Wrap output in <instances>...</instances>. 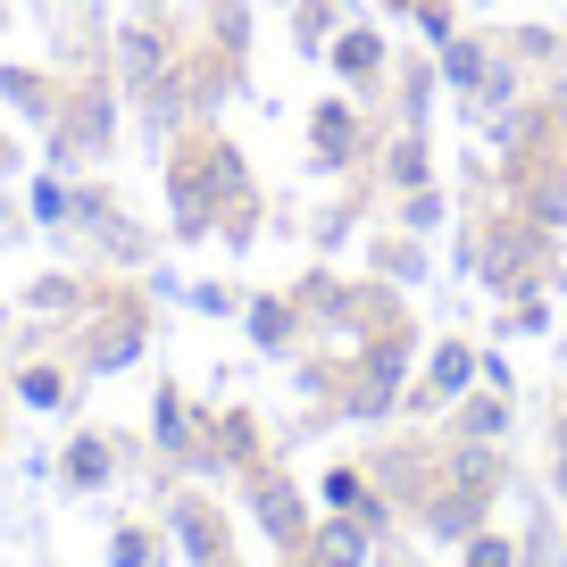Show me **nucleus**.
<instances>
[{"instance_id":"1","label":"nucleus","mask_w":567,"mask_h":567,"mask_svg":"<svg viewBox=\"0 0 567 567\" xmlns=\"http://www.w3.org/2000/svg\"><path fill=\"white\" fill-rule=\"evenodd\" d=\"M250 200V167L226 134H184L176 159H167V209H176V243L217 234V217Z\"/></svg>"},{"instance_id":"2","label":"nucleus","mask_w":567,"mask_h":567,"mask_svg":"<svg viewBox=\"0 0 567 567\" xmlns=\"http://www.w3.org/2000/svg\"><path fill=\"white\" fill-rule=\"evenodd\" d=\"M451 259L476 267L501 301H509V292H550V284H559V234H543L517 209H501V217H484V226H467L460 243H451Z\"/></svg>"},{"instance_id":"3","label":"nucleus","mask_w":567,"mask_h":567,"mask_svg":"<svg viewBox=\"0 0 567 567\" xmlns=\"http://www.w3.org/2000/svg\"><path fill=\"white\" fill-rule=\"evenodd\" d=\"M375 142H384V125L359 109L351 84L309 109V167H318V176H359V167L375 159Z\"/></svg>"},{"instance_id":"4","label":"nucleus","mask_w":567,"mask_h":567,"mask_svg":"<svg viewBox=\"0 0 567 567\" xmlns=\"http://www.w3.org/2000/svg\"><path fill=\"white\" fill-rule=\"evenodd\" d=\"M368 484L392 501V517H417L443 484V434H401V443L368 451Z\"/></svg>"},{"instance_id":"5","label":"nucleus","mask_w":567,"mask_h":567,"mask_svg":"<svg viewBox=\"0 0 567 567\" xmlns=\"http://www.w3.org/2000/svg\"><path fill=\"white\" fill-rule=\"evenodd\" d=\"M243 493H250V526L267 534V550H284V559H292V550L309 543V526H318V517H309V493L292 476H284L276 460H259L243 476Z\"/></svg>"},{"instance_id":"6","label":"nucleus","mask_w":567,"mask_h":567,"mask_svg":"<svg viewBox=\"0 0 567 567\" xmlns=\"http://www.w3.org/2000/svg\"><path fill=\"white\" fill-rule=\"evenodd\" d=\"M501 493H509V484H476V476H451V467H443L434 501L417 509V534H425V543H467V534L493 526V501Z\"/></svg>"},{"instance_id":"7","label":"nucleus","mask_w":567,"mask_h":567,"mask_svg":"<svg viewBox=\"0 0 567 567\" xmlns=\"http://www.w3.org/2000/svg\"><path fill=\"white\" fill-rule=\"evenodd\" d=\"M467 384H484V351L460 342V334H443L434 351H425V375L401 392V409H409V417H434V409H451Z\"/></svg>"},{"instance_id":"8","label":"nucleus","mask_w":567,"mask_h":567,"mask_svg":"<svg viewBox=\"0 0 567 567\" xmlns=\"http://www.w3.org/2000/svg\"><path fill=\"white\" fill-rule=\"evenodd\" d=\"M142 342H151V318H142V301H101L84 326V368L92 375H117L142 359Z\"/></svg>"},{"instance_id":"9","label":"nucleus","mask_w":567,"mask_h":567,"mask_svg":"<svg viewBox=\"0 0 567 567\" xmlns=\"http://www.w3.org/2000/svg\"><path fill=\"white\" fill-rule=\"evenodd\" d=\"M167 534L184 543L193 567H243L234 559V526H226V509H217L209 493H176L167 501Z\"/></svg>"},{"instance_id":"10","label":"nucleus","mask_w":567,"mask_h":567,"mask_svg":"<svg viewBox=\"0 0 567 567\" xmlns=\"http://www.w3.org/2000/svg\"><path fill=\"white\" fill-rule=\"evenodd\" d=\"M151 434H159V451H167V460H184L193 476H217V460H209V417L184 401V384H159V392H151Z\"/></svg>"},{"instance_id":"11","label":"nucleus","mask_w":567,"mask_h":567,"mask_svg":"<svg viewBox=\"0 0 567 567\" xmlns=\"http://www.w3.org/2000/svg\"><path fill=\"white\" fill-rule=\"evenodd\" d=\"M375 550H384V534H375L368 517L326 509L318 526H309V543L292 550V559H301V567H375Z\"/></svg>"},{"instance_id":"12","label":"nucleus","mask_w":567,"mask_h":567,"mask_svg":"<svg viewBox=\"0 0 567 567\" xmlns=\"http://www.w3.org/2000/svg\"><path fill=\"white\" fill-rule=\"evenodd\" d=\"M176 34H167L159 18H134V25H117V75H125V92H159L167 75H176Z\"/></svg>"},{"instance_id":"13","label":"nucleus","mask_w":567,"mask_h":567,"mask_svg":"<svg viewBox=\"0 0 567 567\" xmlns=\"http://www.w3.org/2000/svg\"><path fill=\"white\" fill-rule=\"evenodd\" d=\"M326 68H334V75H342V84H351V92H375V84H384V75H392L384 25H351V18H342V34L326 42Z\"/></svg>"},{"instance_id":"14","label":"nucleus","mask_w":567,"mask_h":567,"mask_svg":"<svg viewBox=\"0 0 567 567\" xmlns=\"http://www.w3.org/2000/svg\"><path fill=\"white\" fill-rule=\"evenodd\" d=\"M59 142H51V151H59V167H75V159H92V151H101V142H109V125H117V109H109V92H75V101L68 109H59Z\"/></svg>"},{"instance_id":"15","label":"nucleus","mask_w":567,"mask_h":567,"mask_svg":"<svg viewBox=\"0 0 567 567\" xmlns=\"http://www.w3.org/2000/svg\"><path fill=\"white\" fill-rule=\"evenodd\" d=\"M368 276H384V284H401V292H417L425 276H434V243L425 234H409V226H384L368 243Z\"/></svg>"},{"instance_id":"16","label":"nucleus","mask_w":567,"mask_h":567,"mask_svg":"<svg viewBox=\"0 0 567 567\" xmlns=\"http://www.w3.org/2000/svg\"><path fill=\"white\" fill-rule=\"evenodd\" d=\"M375 184H384V193H417V184H434V151H425L417 125H392V134L375 142Z\"/></svg>"},{"instance_id":"17","label":"nucleus","mask_w":567,"mask_h":567,"mask_svg":"<svg viewBox=\"0 0 567 567\" xmlns=\"http://www.w3.org/2000/svg\"><path fill=\"white\" fill-rule=\"evenodd\" d=\"M443 417H451V434H460V443H509V417H517V401H509L501 384H484V392L467 384L460 401L443 409Z\"/></svg>"},{"instance_id":"18","label":"nucleus","mask_w":567,"mask_h":567,"mask_svg":"<svg viewBox=\"0 0 567 567\" xmlns=\"http://www.w3.org/2000/svg\"><path fill=\"white\" fill-rule=\"evenodd\" d=\"M243 326H250V342H259L267 359H292V351H301V301H292V292H250Z\"/></svg>"},{"instance_id":"19","label":"nucleus","mask_w":567,"mask_h":567,"mask_svg":"<svg viewBox=\"0 0 567 567\" xmlns=\"http://www.w3.org/2000/svg\"><path fill=\"white\" fill-rule=\"evenodd\" d=\"M493 51H501V34H476V25H460V34H451L443 51H434V75H443V92H451V101H467V92L484 84Z\"/></svg>"},{"instance_id":"20","label":"nucleus","mask_w":567,"mask_h":567,"mask_svg":"<svg viewBox=\"0 0 567 567\" xmlns=\"http://www.w3.org/2000/svg\"><path fill=\"white\" fill-rule=\"evenodd\" d=\"M209 460H217V476H250V467L267 460V434H259V417H250V409L209 417Z\"/></svg>"},{"instance_id":"21","label":"nucleus","mask_w":567,"mask_h":567,"mask_svg":"<svg viewBox=\"0 0 567 567\" xmlns=\"http://www.w3.org/2000/svg\"><path fill=\"white\" fill-rule=\"evenodd\" d=\"M318 501H326V509H351V517H368L375 534H392V526H401V517H392V501L368 484V467H326Z\"/></svg>"},{"instance_id":"22","label":"nucleus","mask_w":567,"mask_h":567,"mask_svg":"<svg viewBox=\"0 0 567 567\" xmlns=\"http://www.w3.org/2000/svg\"><path fill=\"white\" fill-rule=\"evenodd\" d=\"M342 9H351V0H292V51L326 59V42L342 34Z\"/></svg>"},{"instance_id":"23","label":"nucleus","mask_w":567,"mask_h":567,"mask_svg":"<svg viewBox=\"0 0 567 567\" xmlns=\"http://www.w3.org/2000/svg\"><path fill=\"white\" fill-rule=\"evenodd\" d=\"M392 226H409V234H425V243H434V234L451 226V193H443V184H417V193H392Z\"/></svg>"},{"instance_id":"24","label":"nucleus","mask_w":567,"mask_h":567,"mask_svg":"<svg viewBox=\"0 0 567 567\" xmlns=\"http://www.w3.org/2000/svg\"><path fill=\"white\" fill-rule=\"evenodd\" d=\"M392 84H401V92H392V125H417V134H425V117H434V92H443L434 59H425V68H401Z\"/></svg>"},{"instance_id":"25","label":"nucleus","mask_w":567,"mask_h":567,"mask_svg":"<svg viewBox=\"0 0 567 567\" xmlns=\"http://www.w3.org/2000/svg\"><path fill=\"white\" fill-rule=\"evenodd\" d=\"M109 476H117V451H109L101 434H75V443H68V484H75V493H101Z\"/></svg>"},{"instance_id":"26","label":"nucleus","mask_w":567,"mask_h":567,"mask_svg":"<svg viewBox=\"0 0 567 567\" xmlns=\"http://www.w3.org/2000/svg\"><path fill=\"white\" fill-rule=\"evenodd\" d=\"M501 42H509V51L526 59V68H550V75L567 68V34H559V25H509Z\"/></svg>"},{"instance_id":"27","label":"nucleus","mask_w":567,"mask_h":567,"mask_svg":"<svg viewBox=\"0 0 567 567\" xmlns=\"http://www.w3.org/2000/svg\"><path fill=\"white\" fill-rule=\"evenodd\" d=\"M460 567H526V543L501 534V526H484V534H467V543H460Z\"/></svg>"},{"instance_id":"28","label":"nucleus","mask_w":567,"mask_h":567,"mask_svg":"<svg viewBox=\"0 0 567 567\" xmlns=\"http://www.w3.org/2000/svg\"><path fill=\"white\" fill-rule=\"evenodd\" d=\"M0 92H9V101H18L25 117H59V92L42 84L34 68H0Z\"/></svg>"},{"instance_id":"29","label":"nucleus","mask_w":567,"mask_h":567,"mask_svg":"<svg viewBox=\"0 0 567 567\" xmlns=\"http://www.w3.org/2000/svg\"><path fill=\"white\" fill-rule=\"evenodd\" d=\"M543 326H550V301H543V292H509V301H501V342L543 334Z\"/></svg>"},{"instance_id":"30","label":"nucleus","mask_w":567,"mask_h":567,"mask_svg":"<svg viewBox=\"0 0 567 567\" xmlns=\"http://www.w3.org/2000/svg\"><path fill=\"white\" fill-rule=\"evenodd\" d=\"M109 567H159V534L151 526H117L109 534Z\"/></svg>"},{"instance_id":"31","label":"nucleus","mask_w":567,"mask_h":567,"mask_svg":"<svg viewBox=\"0 0 567 567\" xmlns=\"http://www.w3.org/2000/svg\"><path fill=\"white\" fill-rule=\"evenodd\" d=\"M409 25H417L434 51H443V42L460 34V9H451V0H409Z\"/></svg>"},{"instance_id":"32","label":"nucleus","mask_w":567,"mask_h":567,"mask_svg":"<svg viewBox=\"0 0 567 567\" xmlns=\"http://www.w3.org/2000/svg\"><path fill=\"white\" fill-rule=\"evenodd\" d=\"M18 392H25L34 409H59V401H68V368H25Z\"/></svg>"},{"instance_id":"33","label":"nucleus","mask_w":567,"mask_h":567,"mask_svg":"<svg viewBox=\"0 0 567 567\" xmlns=\"http://www.w3.org/2000/svg\"><path fill=\"white\" fill-rule=\"evenodd\" d=\"M184 309H200V318H243L234 284H184Z\"/></svg>"},{"instance_id":"34","label":"nucleus","mask_w":567,"mask_h":567,"mask_svg":"<svg viewBox=\"0 0 567 567\" xmlns=\"http://www.w3.org/2000/svg\"><path fill=\"white\" fill-rule=\"evenodd\" d=\"M34 309H84V284H75V276H42L34 284Z\"/></svg>"},{"instance_id":"35","label":"nucleus","mask_w":567,"mask_h":567,"mask_svg":"<svg viewBox=\"0 0 567 567\" xmlns=\"http://www.w3.org/2000/svg\"><path fill=\"white\" fill-rule=\"evenodd\" d=\"M34 217H42V226H75V193H59V184H34Z\"/></svg>"},{"instance_id":"36","label":"nucleus","mask_w":567,"mask_h":567,"mask_svg":"<svg viewBox=\"0 0 567 567\" xmlns=\"http://www.w3.org/2000/svg\"><path fill=\"white\" fill-rule=\"evenodd\" d=\"M550 493L567 501V409H559V425H550Z\"/></svg>"},{"instance_id":"37","label":"nucleus","mask_w":567,"mask_h":567,"mask_svg":"<svg viewBox=\"0 0 567 567\" xmlns=\"http://www.w3.org/2000/svg\"><path fill=\"white\" fill-rule=\"evenodd\" d=\"M543 109H550V125H559V142H567V68L543 84Z\"/></svg>"},{"instance_id":"38","label":"nucleus","mask_w":567,"mask_h":567,"mask_svg":"<svg viewBox=\"0 0 567 567\" xmlns=\"http://www.w3.org/2000/svg\"><path fill=\"white\" fill-rule=\"evenodd\" d=\"M284 567H301V559H284Z\"/></svg>"},{"instance_id":"39","label":"nucleus","mask_w":567,"mask_h":567,"mask_svg":"<svg viewBox=\"0 0 567 567\" xmlns=\"http://www.w3.org/2000/svg\"><path fill=\"white\" fill-rule=\"evenodd\" d=\"M284 9H292V0H284Z\"/></svg>"}]
</instances>
